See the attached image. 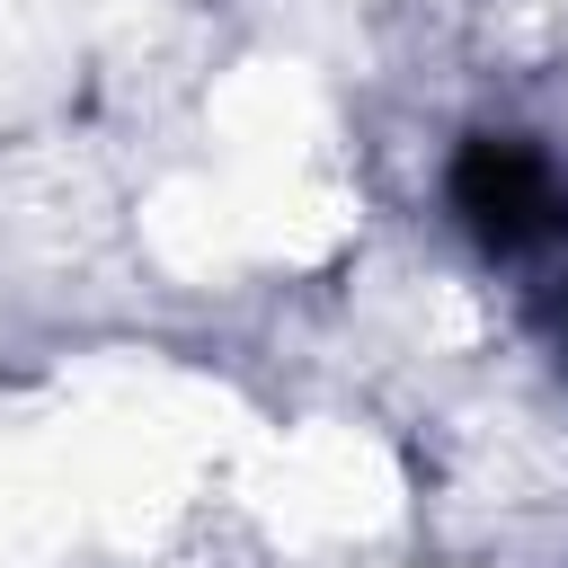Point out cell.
Wrapping results in <instances>:
<instances>
[{
  "label": "cell",
  "mask_w": 568,
  "mask_h": 568,
  "mask_svg": "<svg viewBox=\"0 0 568 568\" xmlns=\"http://www.w3.org/2000/svg\"><path fill=\"white\" fill-rule=\"evenodd\" d=\"M453 222L532 293H568V169L524 133H470L444 169Z\"/></svg>",
  "instance_id": "6da1fadb"
}]
</instances>
